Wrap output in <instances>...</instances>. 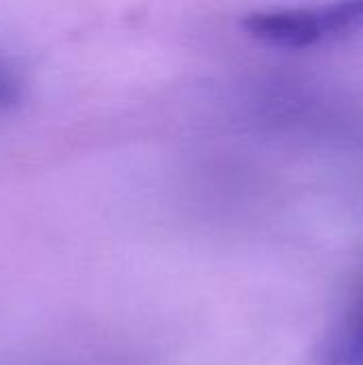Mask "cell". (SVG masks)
I'll list each match as a JSON object with an SVG mask.
<instances>
[{"instance_id":"1","label":"cell","mask_w":363,"mask_h":365,"mask_svg":"<svg viewBox=\"0 0 363 365\" xmlns=\"http://www.w3.org/2000/svg\"><path fill=\"white\" fill-rule=\"evenodd\" d=\"M287 24L293 49H304L342 34L363 32V0H338L312 9H289Z\"/></svg>"},{"instance_id":"2","label":"cell","mask_w":363,"mask_h":365,"mask_svg":"<svg viewBox=\"0 0 363 365\" xmlns=\"http://www.w3.org/2000/svg\"><path fill=\"white\" fill-rule=\"evenodd\" d=\"M312 365H363V282L323 334Z\"/></svg>"},{"instance_id":"3","label":"cell","mask_w":363,"mask_h":365,"mask_svg":"<svg viewBox=\"0 0 363 365\" xmlns=\"http://www.w3.org/2000/svg\"><path fill=\"white\" fill-rule=\"evenodd\" d=\"M21 96V86L17 81V77L0 64V111L9 109L13 103H17Z\"/></svg>"}]
</instances>
